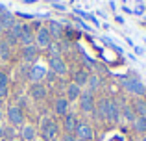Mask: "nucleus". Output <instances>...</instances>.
Returning a JSON list of instances; mask_svg holds the SVG:
<instances>
[{
  "label": "nucleus",
  "mask_w": 146,
  "mask_h": 141,
  "mask_svg": "<svg viewBox=\"0 0 146 141\" xmlns=\"http://www.w3.org/2000/svg\"><path fill=\"white\" fill-rule=\"evenodd\" d=\"M37 43H39L41 47H50V35H48V30L39 28V32H37Z\"/></svg>",
  "instance_id": "obj_6"
},
{
  "label": "nucleus",
  "mask_w": 146,
  "mask_h": 141,
  "mask_svg": "<svg viewBox=\"0 0 146 141\" xmlns=\"http://www.w3.org/2000/svg\"><path fill=\"white\" fill-rule=\"evenodd\" d=\"M44 76V69L43 67H33V71H32V78L33 80H41Z\"/></svg>",
  "instance_id": "obj_14"
},
{
  "label": "nucleus",
  "mask_w": 146,
  "mask_h": 141,
  "mask_svg": "<svg viewBox=\"0 0 146 141\" xmlns=\"http://www.w3.org/2000/svg\"><path fill=\"white\" fill-rule=\"evenodd\" d=\"M65 141H74V138H72V136H70V134H68V136H67V138H65Z\"/></svg>",
  "instance_id": "obj_25"
},
{
  "label": "nucleus",
  "mask_w": 146,
  "mask_h": 141,
  "mask_svg": "<svg viewBox=\"0 0 146 141\" xmlns=\"http://www.w3.org/2000/svg\"><path fill=\"white\" fill-rule=\"evenodd\" d=\"M76 126H78V123H76L74 115H67V117H65V130H67V132H74Z\"/></svg>",
  "instance_id": "obj_9"
},
{
  "label": "nucleus",
  "mask_w": 146,
  "mask_h": 141,
  "mask_svg": "<svg viewBox=\"0 0 146 141\" xmlns=\"http://www.w3.org/2000/svg\"><path fill=\"white\" fill-rule=\"evenodd\" d=\"M78 141H85V139H78Z\"/></svg>",
  "instance_id": "obj_29"
},
{
  "label": "nucleus",
  "mask_w": 146,
  "mask_h": 141,
  "mask_svg": "<svg viewBox=\"0 0 146 141\" xmlns=\"http://www.w3.org/2000/svg\"><path fill=\"white\" fill-rule=\"evenodd\" d=\"M22 35V26L21 24H13L11 26V39H17Z\"/></svg>",
  "instance_id": "obj_13"
},
{
  "label": "nucleus",
  "mask_w": 146,
  "mask_h": 141,
  "mask_svg": "<svg viewBox=\"0 0 146 141\" xmlns=\"http://www.w3.org/2000/svg\"><path fill=\"white\" fill-rule=\"evenodd\" d=\"M137 112H139L141 113V117H144L146 115V104H144V102H137Z\"/></svg>",
  "instance_id": "obj_18"
},
{
  "label": "nucleus",
  "mask_w": 146,
  "mask_h": 141,
  "mask_svg": "<svg viewBox=\"0 0 146 141\" xmlns=\"http://www.w3.org/2000/svg\"><path fill=\"white\" fill-rule=\"evenodd\" d=\"M43 136H44V141H56L57 138V126L50 119H44L43 123Z\"/></svg>",
  "instance_id": "obj_1"
},
{
  "label": "nucleus",
  "mask_w": 146,
  "mask_h": 141,
  "mask_svg": "<svg viewBox=\"0 0 146 141\" xmlns=\"http://www.w3.org/2000/svg\"><path fill=\"white\" fill-rule=\"evenodd\" d=\"M6 82H7L6 74H2V72H0V86H6Z\"/></svg>",
  "instance_id": "obj_23"
},
{
  "label": "nucleus",
  "mask_w": 146,
  "mask_h": 141,
  "mask_svg": "<svg viewBox=\"0 0 146 141\" xmlns=\"http://www.w3.org/2000/svg\"><path fill=\"white\" fill-rule=\"evenodd\" d=\"M43 95H44V89H43V87H39V86L33 87V97L39 98V97H43Z\"/></svg>",
  "instance_id": "obj_19"
},
{
  "label": "nucleus",
  "mask_w": 146,
  "mask_h": 141,
  "mask_svg": "<svg viewBox=\"0 0 146 141\" xmlns=\"http://www.w3.org/2000/svg\"><path fill=\"white\" fill-rule=\"evenodd\" d=\"M87 80H89V76H87V72H78L76 74V86H82V84H87Z\"/></svg>",
  "instance_id": "obj_15"
},
{
  "label": "nucleus",
  "mask_w": 146,
  "mask_h": 141,
  "mask_svg": "<svg viewBox=\"0 0 146 141\" xmlns=\"http://www.w3.org/2000/svg\"><path fill=\"white\" fill-rule=\"evenodd\" d=\"M33 54H35L33 47H28V48H26V56H28V59H32V58H33Z\"/></svg>",
  "instance_id": "obj_20"
},
{
  "label": "nucleus",
  "mask_w": 146,
  "mask_h": 141,
  "mask_svg": "<svg viewBox=\"0 0 146 141\" xmlns=\"http://www.w3.org/2000/svg\"><path fill=\"white\" fill-rule=\"evenodd\" d=\"M133 126H135L137 132H144L146 130V117H137V119H133Z\"/></svg>",
  "instance_id": "obj_12"
},
{
  "label": "nucleus",
  "mask_w": 146,
  "mask_h": 141,
  "mask_svg": "<svg viewBox=\"0 0 146 141\" xmlns=\"http://www.w3.org/2000/svg\"><path fill=\"white\" fill-rule=\"evenodd\" d=\"M0 35H2V24H0Z\"/></svg>",
  "instance_id": "obj_26"
},
{
  "label": "nucleus",
  "mask_w": 146,
  "mask_h": 141,
  "mask_svg": "<svg viewBox=\"0 0 146 141\" xmlns=\"http://www.w3.org/2000/svg\"><path fill=\"white\" fill-rule=\"evenodd\" d=\"M91 86H93V89H96V86H98V80H96V78H93V80H91Z\"/></svg>",
  "instance_id": "obj_24"
},
{
  "label": "nucleus",
  "mask_w": 146,
  "mask_h": 141,
  "mask_svg": "<svg viewBox=\"0 0 146 141\" xmlns=\"http://www.w3.org/2000/svg\"><path fill=\"white\" fill-rule=\"evenodd\" d=\"M80 97V87L76 86V84H72V86H68L67 89V100H74V98Z\"/></svg>",
  "instance_id": "obj_10"
},
{
  "label": "nucleus",
  "mask_w": 146,
  "mask_h": 141,
  "mask_svg": "<svg viewBox=\"0 0 146 141\" xmlns=\"http://www.w3.org/2000/svg\"><path fill=\"white\" fill-rule=\"evenodd\" d=\"M35 138V130H33V126H24L22 128V139L24 141H33Z\"/></svg>",
  "instance_id": "obj_11"
},
{
  "label": "nucleus",
  "mask_w": 146,
  "mask_h": 141,
  "mask_svg": "<svg viewBox=\"0 0 146 141\" xmlns=\"http://www.w3.org/2000/svg\"><path fill=\"white\" fill-rule=\"evenodd\" d=\"M126 87L135 95H143L144 93V86L141 82H137V80H128V82H126Z\"/></svg>",
  "instance_id": "obj_5"
},
{
  "label": "nucleus",
  "mask_w": 146,
  "mask_h": 141,
  "mask_svg": "<svg viewBox=\"0 0 146 141\" xmlns=\"http://www.w3.org/2000/svg\"><path fill=\"white\" fill-rule=\"evenodd\" d=\"M22 41H26V43H28L30 39H32V35H30V28H26V26H22Z\"/></svg>",
  "instance_id": "obj_17"
},
{
  "label": "nucleus",
  "mask_w": 146,
  "mask_h": 141,
  "mask_svg": "<svg viewBox=\"0 0 146 141\" xmlns=\"http://www.w3.org/2000/svg\"><path fill=\"white\" fill-rule=\"evenodd\" d=\"M141 141H146V138H143V139H141Z\"/></svg>",
  "instance_id": "obj_27"
},
{
  "label": "nucleus",
  "mask_w": 146,
  "mask_h": 141,
  "mask_svg": "<svg viewBox=\"0 0 146 141\" xmlns=\"http://www.w3.org/2000/svg\"><path fill=\"white\" fill-rule=\"evenodd\" d=\"M39 141H44V139H39Z\"/></svg>",
  "instance_id": "obj_30"
},
{
  "label": "nucleus",
  "mask_w": 146,
  "mask_h": 141,
  "mask_svg": "<svg viewBox=\"0 0 146 141\" xmlns=\"http://www.w3.org/2000/svg\"><path fill=\"white\" fill-rule=\"evenodd\" d=\"M67 108H68V100L67 98H57L56 100V113L65 115V113H67Z\"/></svg>",
  "instance_id": "obj_8"
},
{
  "label": "nucleus",
  "mask_w": 146,
  "mask_h": 141,
  "mask_svg": "<svg viewBox=\"0 0 146 141\" xmlns=\"http://www.w3.org/2000/svg\"><path fill=\"white\" fill-rule=\"evenodd\" d=\"M7 95V87L6 86H0V98H4Z\"/></svg>",
  "instance_id": "obj_22"
},
{
  "label": "nucleus",
  "mask_w": 146,
  "mask_h": 141,
  "mask_svg": "<svg viewBox=\"0 0 146 141\" xmlns=\"http://www.w3.org/2000/svg\"><path fill=\"white\" fill-rule=\"evenodd\" d=\"M50 67H52V69L56 71L57 74H65V72H67V67H65V63L61 61L59 58H52V61H50Z\"/></svg>",
  "instance_id": "obj_7"
},
{
  "label": "nucleus",
  "mask_w": 146,
  "mask_h": 141,
  "mask_svg": "<svg viewBox=\"0 0 146 141\" xmlns=\"http://www.w3.org/2000/svg\"><path fill=\"white\" fill-rule=\"evenodd\" d=\"M80 98H82V102H80L82 112H85V113L93 112V95H91V91H83V93H80Z\"/></svg>",
  "instance_id": "obj_2"
},
{
  "label": "nucleus",
  "mask_w": 146,
  "mask_h": 141,
  "mask_svg": "<svg viewBox=\"0 0 146 141\" xmlns=\"http://www.w3.org/2000/svg\"><path fill=\"white\" fill-rule=\"evenodd\" d=\"M0 136H2V128H0Z\"/></svg>",
  "instance_id": "obj_28"
},
{
  "label": "nucleus",
  "mask_w": 146,
  "mask_h": 141,
  "mask_svg": "<svg viewBox=\"0 0 146 141\" xmlns=\"http://www.w3.org/2000/svg\"><path fill=\"white\" fill-rule=\"evenodd\" d=\"M50 33L56 35V37H59L61 35V26L57 24V22H50Z\"/></svg>",
  "instance_id": "obj_16"
},
{
  "label": "nucleus",
  "mask_w": 146,
  "mask_h": 141,
  "mask_svg": "<svg viewBox=\"0 0 146 141\" xmlns=\"http://www.w3.org/2000/svg\"><path fill=\"white\" fill-rule=\"evenodd\" d=\"M76 136H78V139L91 141V138H93V128L85 123H78V126H76Z\"/></svg>",
  "instance_id": "obj_3"
},
{
  "label": "nucleus",
  "mask_w": 146,
  "mask_h": 141,
  "mask_svg": "<svg viewBox=\"0 0 146 141\" xmlns=\"http://www.w3.org/2000/svg\"><path fill=\"white\" fill-rule=\"evenodd\" d=\"M7 113H9V121L13 124H21L22 123V113H21V110H19L17 106H9Z\"/></svg>",
  "instance_id": "obj_4"
},
{
  "label": "nucleus",
  "mask_w": 146,
  "mask_h": 141,
  "mask_svg": "<svg viewBox=\"0 0 146 141\" xmlns=\"http://www.w3.org/2000/svg\"><path fill=\"white\" fill-rule=\"evenodd\" d=\"M50 50H52V54H56V58H57V54H59V45H50Z\"/></svg>",
  "instance_id": "obj_21"
}]
</instances>
